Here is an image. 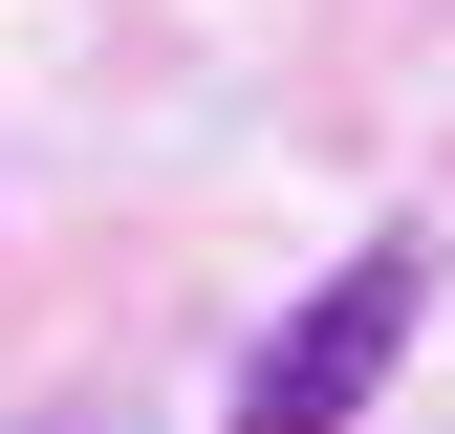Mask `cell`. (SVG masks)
Returning a JSON list of instances; mask_svg holds the SVG:
<instances>
[{"label": "cell", "mask_w": 455, "mask_h": 434, "mask_svg": "<svg viewBox=\"0 0 455 434\" xmlns=\"http://www.w3.org/2000/svg\"><path fill=\"white\" fill-rule=\"evenodd\" d=\"M412 326H434V239H412V217H369V239L260 326V369L217 391V434H347L390 369H412Z\"/></svg>", "instance_id": "6da1fadb"}, {"label": "cell", "mask_w": 455, "mask_h": 434, "mask_svg": "<svg viewBox=\"0 0 455 434\" xmlns=\"http://www.w3.org/2000/svg\"><path fill=\"white\" fill-rule=\"evenodd\" d=\"M0 434H152L131 391H0Z\"/></svg>", "instance_id": "7a4b0ae2"}]
</instances>
